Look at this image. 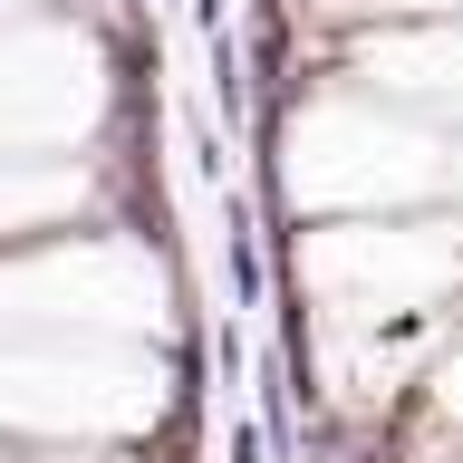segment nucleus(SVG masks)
Wrapping results in <instances>:
<instances>
[{
  "mask_svg": "<svg viewBox=\"0 0 463 463\" xmlns=\"http://www.w3.org/2000/svg\"><path fill=\"white\" fill-rule=\"evenodd\" d=\"M232 463H260V425H232Z\"/></svg>",
  "mask_w": 463,
  "mask_h": 463,
  "instance_id": "nucleus-1",
  "label": "nucleus"
}]
</instances>
